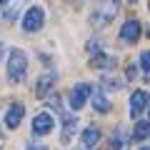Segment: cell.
Masks as SVG:
<instances>
[{"label": "cell", "mask_w": 150, "mask_h": 150, "mask_svg": "<svg viewBox=\"0 0 150 150\" xmlns=\"http://www.w3.org/2000/svg\"><path fill=\"white\" fill-rule=\"evenodd\" d=\"M0 3H3V5H5V3H8V0H0Z\"/></svg>", "instance_id": "cell-19"}, {"label": "cell", "mask_w": 150, "mask_h": 150, "mask_svg": "<svg viewBox=\"0 0 150 150\" xmlns=\"http://www.w3.org/2000/svg\"><path fill=\"white\" fill-rule=\"evenodd\" d=\"M53 128H55V120H53V115L48 110L35 115V120H33V133L35 135H48Z\"/></svg>", "instance_id": "cell-5"}, {"label": "cell", "mask_w": 150, "mask_h": 150, "mask_svg": "<svg viewBox=\"0 0 150 150\" xmlns=\"http://www.w3.org/2000/svg\"><path fill=\"white\" fill-rule=\"evenodd\" d=\"M75 128H78V120H75L73 115H63V143H68V140L73 138Z\"/></svg>", "instance_id": "cell-10"}, {"label": "cell", "mask_w": 150, "mask_h": 150, "mask_svg": "<svg viewBox=\"0 0 150 150\" xmlns=\"http://www.w3.org/2000/svg\"><path fill=\"white\" fill-rule=\"evenodd\" d=\"M20 3H23V0H8L5 5H3V15H5V20H15V18H18Z\"/></svg>", "instance_id": "cell-12"}, {"label": "cell", "mask_w": 150, "mask_h": 150, "mask_svg": "<svg viewBox=\"0 0 150 150\" xmlns=\"http://www.w3.org/2000/svg\"><path fill=\"white\" fill-rule=\"evenodd\" d=\"M93 108H95L98 112H108L110 110V100H108L103 93H95V95H93Z\"/></svg>", "instance_id": "cell-13"}, {"label": "cell", "mask_w": 150, "mask_h": 150, "mask_svg": "<svg viewBox=\"0 0 150 150\" xmlns=\"http://www.w3.org/2000/svg\"><path fill=\"white\" fill-rule=\"evenodd\" d=\"M150 103V95L145 90H135L133 95H130V115H133V118H138L140 112L145 110V105H148Z\"/></svg>", "instance_id": "cell-8"}, {"label": "cell", "mask_w": 150, "mask_h": 150, "mask_svg": "<svg viewBox=\"0 0 150 150\" xmlns=\"http://www.w3.org/2000/svg\"><path fill=\"white\" fill-rule=\"evenodd\" d=\"M93 68H115V58H110V55H95L93 58Z\"/></svg>", "instance_id": "cell-15"}, {"label": "cell", "mask_w": 150, "mask_h": 150, "mask_svg": "<svg viewBox=\"0 0 150 150\" xmlns=\"http://www.w3.org/2000/svg\"><path fill=\"white\" fill-rule=\"evenodd\" d=\"M148 135H150V123L140 120V123L135 125V130H133V138H135V140H145Z\"/></svg>", "instance_id": "cell-14"}, {"label": "cell", "mask_w": 150, "mask_h": 150, "mask_svg": "<svg viewBox=\"0 0 150 150\" xmlns=\"http://www.w3.org/2000/svg\"><path fill=\"white\" fill-rule=\"evenodd\" d=\"M123 148H125V140H123V133L118 130L112 135V150H123Z\"/></svg>", "instance_id": "cell-17"}, {"label": "cell", "mask_w": 150, "mask_h": 150, "mask_svg": "<svg viewBox=\"0 0 150 150\" xmlns=\"http://www.w3.org/2000/svg\"><path fill=\"white\" fill-rule=\"evenodd\" d=\"M120 0H100L98 3V13L93 15V25H108L118 18Z\"/></svg>", "instance_id": "cell-2"}, {"label": "cell", "mask_w": 150, "mask_h": 150, "mask_svg": "<svg viewBox=\"0 0 150 150\" xmlns=\"http://www.w3.org/2000/svg\"><path fill=\"white\" fill-rule=\"evenodd\" d=\"M53 83H55V75L53 73H48V75H43L40 80H38V88H35V93L40 98L45 95V93H50V88H53Z\"/></svg>", "instance_id": "cell-11"}, {"label": "cell", "mask_w": 150, "mask_h": 150, "mask_svg": "<svg viewBox=\"0 0 150 150\" xmlns=\"http://www.w3.org/2000/svg\"><path fill=\"white\" fill-rule=\"evenodd\" d=\"M5 70H8V80H10L13 85H18V83L25 80V75H28V55H25V50L10 48Z\"/></svg>", "instance_id": "cell-1"}, {"label": "cell", "mask_w": 150, "mask_h": 150, "mask_svg": "<svg viewBox=\"0 0 150 150\" xmlns=\"http://www.w3.org/2000/svg\"><path fill=\"white\" fill-rule=\"evenodd\" d=\"M140 68H143L145 73H150V50H143V53H140Z\"/></svg>", "instance_id": "cell-16"}, {"label": "cell", "mask_w": 150, "mask_h": 150, "mask_svg": "<svg viewBox=\"0 0 150 150\" xmlns=\"http://www.w3.org/2000/svg\"><path fill=\"white\" fill-rule=\"evenodd\" d=\"M98 140H100V130L95 128V125H90V128H85L83 130V135H80V143H83V148H95L98 145Z\"/></svg>", "instance_id": "cell-9"}, {"label": "cell", "mask_w": 150, "mask_h": 150, "mask_svg": "<svg viewBox=\"0 0 150 150\" xmlns=\"http://www.w3.org/2000/svg\"><path fill=\"white\" fill-rule=\"evenodd\" d=\"M23 118H25V105H23V103H13V105L8 108V112H5V125L10 130H15L18 125L23 123Z\"/></svg>", "instance_id": "cell-6"}, {"label": "cell", "mask_w": 150, "mask_h": 150, "mask_svg": "<svg viewBox=\"0 0 150 150\" xmlns=\"http://www.w3.org/2000/svg\"><path fill=\"white\" fill-rule=\"evenodd\" d=\"M90 93H93V88H90V83H78V85L70 90V98H68V103H70V108L73 110H80L83 105L88 103V98H90Z\"/></svg>", "instance_id": "cell-4"}, {"label": "cell", "mask_w": 150, "mask_h": 150, "mask_svg": "<svg viewBox=\"0 0 150 150\" xmlns=\"http://www.w3.org/2000/svg\"><path fill=\"white\" fill-rule=\"evenodd\" d=\"M45 25V10L40 5H33L30 10L23 15V30L25 33H35Z\"/></svg>", "instance_id": "cell-3"}, {"label": "cell", "mask_w": 150, "mask_h": 150, "mask_svg": "<svg viewBox=\"0 0 150 150\" xmlns=\"http://www.w3.org/2000/svg\"><path fill=\"white\" fill-rule=\"evenodd\" d=\"M143 150H150V148H143Z\"/></svg>", "instance_id": "cell-20"}, {"label": "cell", "mask_w": 150, "mask_h": 150, "mask_svg": "<svg viewBox=\"0 0 150 150\" xmlns=\"http://www.w3.org/2000/svg\"><path fill=\"white\" fill-rule=\"evenodd\" d=\"M28 150H48V148H45V145H35V143H33V145H30Z\"/></svg>", "instance_id": "cell-18"}, {"label": "cell", "mask_w": 150, "mask_h": 150, "mask_svg": "<svg viewBox=\"0 0 150 150\" xmlns=\"http://www.w3.org/2000/svg\"><path fill=\"white\" fill-rule=\"evenodd\" d=\"M140 33H143L140 23L138 20H128L123 28H120V40H123V43H138Z\"/></svg>", "instance_id": "cell-7"}]
</instances>
